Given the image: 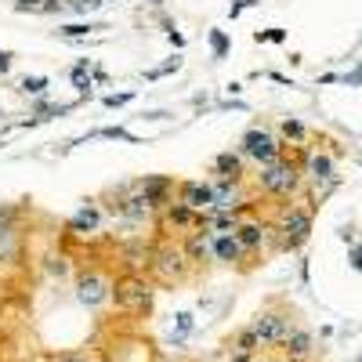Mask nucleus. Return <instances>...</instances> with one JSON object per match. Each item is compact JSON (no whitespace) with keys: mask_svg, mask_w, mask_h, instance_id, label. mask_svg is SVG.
Instances as JSON below:
<instances>
[{"mask_svg":"<svg viewBox=\"0 0 362 362\" xmlns=\"http://www.w3.org/2000/svg\"><path fill=\"white\" fill-rule=\"evenodd\" d=\"M181 250H185V257H189L192 268H203L210 261V235L199 232V228H192L189 235H181Z\"/></svg>","mask_w":362,"mask_h":362,"instance_id":"obj_19","label":"nucleus"},{"mask_svg":"<svg viewBox=\"0 0 362 362\" xmlns=\"http://www.w3.org/2000/svg\"><path fill=\"white\" fill-rule=\"evenodd\" d=\"M131 189H134V192H141V196L148 199V206H153L156 214H160V210L174 199L177 181H174L170 174H145V177H134V181H131Z\"/></svg>","mask_w":362,"mask_h":362,"instance_id":"obj_10","label":"nucleus"},{"mask_svg":"<svg viewBox=\"0 0 362 362\" xmlns=\"http://www.w3.org/2000/svg\"><path fill=\"white\" fill-rule=\"evenodd\" d=\"M131 102H134V90H112V95L102 98L105 109H124V105H131Z\"/></svg>","mask_w":362,"mask_h":362,"instance_id":"obj_31","label":"nucleus"},{"mask_svg":"<svg viewBox=\"0 0 362 362\" xmlns=\"http://www.w3.org/2000/svg\"><path fill=\"white\" fill-rule=\"evenodd\" d=\"M66 4H69V11L73 15H95V11H102L105 8V0H66Z\"/></svg>","mask_w":362,"mask_h":362,"instance_id":"obj_29","label":"nucleus"},{"mask_svg":"<svg viewBox=\"0 0 362 362\" xmlns=\"http://www.w3.org/2000/svg\"><path fill=\"white\" fill-rule=\"evenodd\" d=\"M156 362H170V358H156Z\"/></svg>","mask_w":362,"mask_h":362,"instance_id":"obj_47","label":"nucleus"},{"mask_svg":"<svg viewBox=\"0 0 362 362\" xmlns=\"http://www.w3.org/2000/svg\"><path fill=\"white\" fill-rule=\"evenodd\" d=\"M47 272H51L54 279H69V257L51 254V257H47Z\"/></svg>","mask_w":362,"mask_h":362,"instance_id":"obj_30","label":"nucleus"},{"mask_svg":"<svg viewBox=\"0 0 362 362\" xmlns=\"http://www.w3.org/2000/svg\"><path fill=\"white\" fill-rule=\"evenodd\" d=\"M90 69H95L90 58H80V62L69 69V83H73L80 102H90V95H95V76H90Z\"/></svg>","mask_w":362,"mask_h":362,"instance_id":"obj_20","label":"nucleus"},{"mask_svg":"<svg viewBox=\"0 0 362 362\" xmlns=\"http://www.w3.org/2000/svg\"><path fill=\"white\" fill-rule=\"evenodd\" d=\"M348 264H351V268L358 272V276H362V247H351V250H348Z\"/></svg>","mask_w":362,"mask_h":362,"instance_id":"obj_38","label":"nucleus"},{"mask_svg":"<svg viewBox=\"0 0 362 362\" xmlns=\"http://www.w3.org/2000/svg\"><path fill=\"white\" fill-rule=\"evenodd\" d=\"M239 221H243L239 210H206V214H199L196 228L206 232V235H221V232H235Z\"/></svg>","mask_w":362,"mask_h":362,"instance_id":"obj_18","label":"nucleus"},{"mask_svg":"<svg viewBox=\"0 0 362 362\" xmlns=\"http://www.w3.org/2000/svg\"><path fill=\"white\" fill-rule=\"evenodd\" d=\"M153 297H156L153 279L138 276V272H119L112 279V305L124 315H148L153 312Z\"/></svg>","mask_w":362,"mask_h":362,"instance_id":"obj_2","label":"nucleus"},{"mask_svg":"<svg viewBox=\"0 0 362 362\" xmlns=\"http://www.w3.org/2000/svg\"><path fill=\"white\" fill-rule=\"evenodd\" d=\"M210 185H214V210H243L250 206V192L243 181H214L210 177Z\"/></svg>","mask_w":362,"mask_h":362,"instance_id":"obj_14","label":"nucleus"},{"mask_svg":"<svg viewBox=\"0 0 362 362\" xmlns=\"http://www.w3.org/2000/svg\"><path fill=\"white\" fill-rule=\"evenodd\" d=\"M145 119H170V112H167V109H148Z\"/></svg>","mask_w":362,"mask_h":362,"instance_id":"obj_42","label":"nucleus"},{"mask_svg":"<svg viewBox=\"0 0 362 362\" xmlns=\"http://www.w3.org/2000/svg\"><path fill=\"white\" fill-rule=\"evenodd\" d=\"M167 40H170L174 47H185V37H181V33H177V29H167Z\"/></svg>","mask_w":362,"mask_h":362,"instance_id":"obj_41","label":"nucleus"},{"mask_svg":"<svg viewBox=\"0 0 362 362\" xmlns=\"http://www.w3.org/2000/svg\"><path fill=\"white\" fill-rule=\"evenodd\" d=\"M47 87H51L47 76H22V80H18V95H25V98H44Z\"/></svg>","mask_w":362,"mask_h":362,"instance_id":"obj_27","label":"nucleus"},{"mask_svg":"<svg viewBox=\"0 0 362 362\" xmlns=\"http://www.w3.org/2000/svg\"><path fill=\"white\" fill-rule=\"evenodd\" d=\"M279 351L286 355V358H293V362H312L315 358V334H312V329L308 326H293L290 329V337L279 344Z\"/></svg>","mask_w":362,"mask_h":362,"instance_id":"obj_15","label":"nucleus"},{"mask_svg":"<svg viewBox=\"0 0 362 362\" xmlns=\"http://www.w3.org/2000/svg\"><path fill=\"white\" fill-rule=\"evenodd\" d=\"M90 76H95V83H105V80H109V73H105L102 66H95V69H90Z\"/></svg>","mask_w":362,"mask_h":362,"instance_id":"obj_43","label":"nucleus"},{"mask_svg":"<svg viewBox=\"0 0 362 362\" xmlns=\"http://www.w3.org/2000/svg\"><path fill=\"white\" fill-rule=\"evenodd\" d=\"M22 362H47L44 355H33V358H22Z\"/></svg>","mask_w":362,"mask_h":362,"instance_id":"obj_44","label":"nucleus"},{"mask_svg":"<svg viewBox=\"0 0 362 362\" xmlns=\"http://www.w3.org/2000/svg\"><path fill=\"white\" fill-rule=\"evenodd\" d=\"M300 174H305V181L319 196H326L329 189L337 185V163H334V156H329L326 148H312V153L305 156V163H300Z\"/></svg>","mask_w":362,"mask_h":362,"instance_id":"obj_8","label":"nucleus"},{"mask_svg":"<svg viewBox=\"0 0 362 362\" xmlns=\"http://www.w3.org/2000/svg\"><path fill=\"white\" fill-rule=\"evenodd\" d=\"M358 362H362V358H358Z\"/></svg>","mask_w":362,"mask_h":362,"instance_id":"obj_49","label":"nucleus"},{"mask_svg":"<svg viewBox=\"0 0 362 362\" xmlns=\"http://www.w3.org/2000/svg\"><path fill=\"white\" fill-rule=\"evenodd\" d=\"M177 69H181V58L174 54L170 62H163V66H156V69H148L145 80H163V76H170V73H177Z\"/></svg>","mask_w":362,"mask_h":362,"instance_id":"obj_32","label":"nucleus"},{"mask_svg":"<svg viewBox=\"0 0 362 362\" xmlns=\"http://www.w3.org/2000/svg\"><path fill=\"white\" fill-rule=\"evenodd\" d=\"M235 239H239V243H243V250L254 257V254H261V250L268 247L272 225H268V221H257V218H243V221H239V228H235Z\"/></svg>","mask_w":362,"mask_h":362,"instance_id":"obj_16","label":"nucleus"},{"mask_svg":"<svg viewBox=\"0 0 362 362\" xmlns=\"http://www.w3.org/2000/svg\"><path fill=\"white\" fill-rule=\"evenodd\" d=\"M235 153L243 156L247 163H254V167L276 163L283 156V138L272 131V127H264V124H254V127L243 131V138H239V145H235Z\"/></svg>","mask_w":362,"mask_h":362,"instance_id":"obj_5","label":"nucleus"},{"mask_svg":"<svg viewBox=\"0 0 362 362\" xmlns=\"http://www.w3.org/2000/svg\"><path fill=\"white\" fill-rule=\"evenodd\" d=\"M312 206H300V203H286L283 206V214L279 221L272 225V232L279 235V247L283 250H297V247H305V239L312 235Z\"/></svg>","mask_w":362,"mask_h":362,"instance_id":"obj_7","label":"nucleus"},{"mask_svg":"<svg viewBox=\"0 0 362 362\" xmlns=\"http://www.w3.org/2000/svg\"><path fill=\"white\" fill-rule=\"evenodd\" d=\"M257 362H293V358H286L283 351H261V355H257Z\"/></svg>","mask_w":362,"mask_h":362,"instance_id":"obj_39","label":"nucleus"},{"mask_svg":"<svg viewBox=\"0 0 362 362\" xmlns=\"http://www.w3.org/2000/svg\"><path fill=\"white\" fill-rule=\"evenodd\" d=\"M210 177L214 181H247V160L235 148H225V153L210 160Z\"/></svg>","mask_w":362,"mask_h":362,"instance_id":"obj_17","label":"nucleus"},{"mask_svg":"<svg viewBox=\"0 0 362 362\" xmlns=\"http://www.w3.org/2000/svg\"><path fill=\"white\" fill-rule=\"evenodd\" d=\"M11 66H15V54H11L8 47H0V76H8Z\"/></svg>","mask_w":362,"mask_h":362,"instance_id":"obj_35","label":"nucleus"},{"mask_svg":"<svg viewBox=\"0 0 362 362\" xmlns=\"http://www.w3.org/2000/svg\"><path fill=\"white\" fill-rule=\"evenodd\" d=\"M192 272L196 268L189 264L185 250H181V239L160 235V243L153 247V257H148V279L160 286H181Z\"/></svg>","mask_w":362,"mask_h":362,"instance_id":"obj_1","label":"nucleus"},{"mask_svg":"<svg viewBox=\"0 0 362 362\" xmlns=\"http://www.w3.org/2000/svg\"><path fill=\"white\" fill-rule=\"evenodd\" d=\"M341 83H344V87H358V83H362V62H358L351 73H344V76H341Z\"/></svg>","mask_w":362,"mask_h":362,"instance_id":"obj_36","label":"nucleus"},{"mask_svg":"<svg viewBox=\"0 0 362 362\" xmlns=\"http://www.w3.org/2000/svg\"><path fill=\"white\" fill-rule=\"evenodd\" d=\"M18 250V235H15V225L0 232V261H11Z\"/></svg>","mask_w":362,"mask_h":362,"instance_id":"obj_28","label":"nucleus"},{"mask_svg":"<svg viewBox=\"0 0 362 362\" xmlns=\"http://www.w3.org/2000/svg\"><path fill=\"white\" fill-rule=\"evenodd\" d=\"M199 214H192L189 206H181L177 199H170L160 214H156V225H160V235H170V239H181L196 228Z\"/></svg>","mask_w":362,"mask_h":362,"instance_id":"obj_11","label":"nucleus"},{"mask_svg":"<svg viewBox=\"0 0 362 362\" xmlns=\"http://www.w3.org/2000/svg\"><path fill=\"white\" fill-rule=\"evenodd\" d=\"M210 261L232 264V268H243V264L250 261V254H247L243 243L235 239V232H221V235H210Z\"/></svg>","mask_w":362,"mask_h":362,"instance_id":"obj_13","label":"nucleus"},{"mask_svg":"<svg viewBox=\"0 0 362 362\" xmlns=\"http://www.w3.org/2000/svg\"><path fill=\"white\" fill-rule=\"evenodd\" d=\"M293 326H297V322H293L283 308H276V305L254 312V319L247 322V329L254 334V341L261 344V351H279V344L290 337Z\"/></svg>","mask_w":362,"mask_h":362,"instance_id":"obj_4","label":"nucleus"},{"mask_svg":"<svg viewBox=\"0 0 362 362\" xmlns=\"http://www.w3.org/2000/svg\"><path fill=\"white\" fill-rule=\"evenodd\" d=\"M102 225H105V206H102V199H83L76 210H73V218H69V232L73 235H95V232H102Z\"/></svg>","mask_w":362,"mask_h":362,"instance_id":"obj_12","label":"nucleus"},{"mask_svg":"<svg viewBox=\"0 0 362 362\" xmlns=\"http://www.w3.org/2000/svg\"><path fill=\"white\" fill-rule=\"evenodd\" d=\"M44 358H47V362H102L105 351L83 344V348H58V351H47Z\"/></svg>","mask_w":362,"mask_h":362,"instance_id":"obj_21","label":"nucleus"},{"mask_svg":"<svg viewBox=\"0 0 362 362\" xmlns=\"http://www.w3.org/2000/svg\"><path fill=\"white\" fill-rule=\"evenodd\" d=\"M37 15H69V4L66 0H44Z\"/></svg>","mask_w":362,"mask_h":362,"instance_id":"obj_34","label":"nucleus"},{"mask_svg":"<svg viewBox=\"0 0 362 362\" xmlns=\"http://www.w3.org/2000/svg\"><path fill=\"white\" fill-rule=\"evenodd\" d=\"M254 181H257V192H264L272 199H293L300 192V185H305V174H300V163L279 156L276 163L257 167Z\"/></svg>","mask_w":362,"mask_h":362,"instance_id":"obj_3","label":"nucleus"},{"mask_svg":"<svg viewBox=\"0 0 362 362\" xmlns=\"http://www.w3.org/2000/svg\"><path fill=\"white\" fill-rule=\"evenodd\" d=\"M11 218H15V210L11 206H0V232L11 228Z\"/></svg>","mask_w":362,"mask_h":362,"instance_id":"obj_40","label":"nucleus"},{"mask_svg":"<svg viewBox=\"0 0 362 362\" xmlns=\"http://www.w3.org/2000/svg\"><path fill=\"white\" fill-rule=\"evenodd\" d=\"M254 4H257V0H235V4L228 8V18H239V15H243L247 8H254Z\"/></svg>","mask_w":362,"mask_h":362,"instance_id":"obj_37","label":"nucleus"},{"mask_svg":"<svg viewBox=\"0 0 362 362\" xmlns=\"http://www.w3.org/2000/svg\"><path fill=\"white\" fill-rule=\"evenodd\" d=\"M105 4H116V0H105Z\"/></svg>","mask_w":362,"mask_h":362,"instance_id":"obj_48","label":"nucleus"},{"mask_svg":"<svg viewBox=\"0 0 362 362\" xmlns=\"http://www.w3.org/2000/svg\"><path fill=\"white\" fill-rule=\"evenodd\" d=\"M73 293H76V300H80L83 308L98 312V308H105L109 300H112V276H109L105 268H98V264H87V268L76 272Z\"/></svg>","mask_w":362,"mask_h":362,"instance_id":"obj_6","label":"nucleus"},{"mask_svg":"<svg viewBox=\"0 0 362 362\" xmlns=\"http://www.w3.org/2000/svg\"><path fill=\"white\" fill-rule=\"evenodd\" d=\"M102 362H116V358H112V355H109V351H105V358H102Z\"/></svg>","mask_w":362,"mask_h":362,"instance_id":"obj_46","label":"nucleus"},{"mask_svg":"<svg viewBox=\"0 0 362 362\" xmlns=\"http://www.w3.org/2000/svg\"><path fill=\"white\" fill-rule=\"evenodd\" d=\"M87 138H105V141H127V145H145L138 134H131L127 127H98V131H90ZM87 138H80V141H87Z\"/></svg>","mask_w":362,"mask_h":362,"instance_id":"obj_25","label":"nucleus"},{"mask_svg":"<svg viewBox=\"0 0 362 362\" xmlns=\"http://www.w3.org/2000/svg\"><path fill=\"white\" fill-rule=\"evenodd\" d=\"M279 134H283V145L290 141V145H305L308 141V127L300 124L297 116H283L279 119Z\"/></svg>","mask_w":362,"mask_h":362,"instance_id":"obj_24","label":"nucleus"},{"mask_svg":"<svg viewBox=\"0 0 362 362\" xmlns=\"http://www.w3.org/2000/svg\"><path fill=\"white\" fill-rule=\"evenodd\" d=\"M102 29H109L105 22H90V18H83V22H69V25H58L54 33L62 37V40H87L90 33H102Z\"/></svg>","mask_w":362,"mask_h":362,"instance_id":"obj_22","label":"nucleus"},{"mask_svg":"<svg viewBox=\"0 0 362 362\" xmlns=\"http://www.w3.org/2000/svg\"><path fill=\"white\" fill-rule=\"evenodd\" d=\"M254 40L257 44H283L286 40V29H257Z\"/></svg>","mask_w":362,"mask_h":362,"instance_id":"obj_33","label":"nucleus"},{"mask_svg":"<svg viewBox=\"0 0 362 362\" xmlns=\"http://www.w3.org/2000/svg\"><path fill=\"white\" fill-rule=\"evenodd\" d=\"M174 199L189 206L192 214H206V210H214V185H210V177H181Z\"/></svg>","mask_w":362,"mask_h":362,"instance_id":"obj_9","label":"nucleus"},{"mask_svg":"<svg viewBox=\"0 0 362 362\" xmlns=\"http://www.w3.org/2000/svg\"><path fill=\"white\" fill-rule=\"evenodd\" d=\"M0 131H4V105H0Z\"/></svg>","mask_w":362,"mask_h":362,"instance_id":"obj_45","label":"nucleus"},{"mask_svg":"<svg viewBox=\"0 0 362 362\" xmlns=\"http://www.w3.org/2000/svg\"><path fill=\"white\" fill-rule=\"evenodd\" d=\"M192 329H196V312H177V315H174V329H170L167 341H170L174 348H181V344L189 341Z\"/></svg>","mask_w":362,"mask_h":362,"instance_id":"obj_23","label":"nucleus"},{"mask_svg":"<svg viewBox=\"0 0 362 362\" xmlns=\"http://www.w3.org/2000/svg\"><path fill=\"white\" fill-rule=\"evenodd\" d=\"M206 40H210V54H214V62H221V58H228V51H232V40H228V33L225 29H206Z\"/></svg>","mask_w":362,"mask_h":362,"instance_id":"obj_26","label":"nucleus"}]
</instances>
